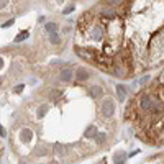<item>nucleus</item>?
Wrapping results in <instances>:
<instances>
[{
    "label": "nucleus",
    "instance_id": "obj_1",
    "mask_svg": "<svg viewBox=\"0 0 164 164\" xmlns=\"http://www.w3.org/2000/svg\"><path fill=\"white\" fill-rule=\"evenodd\" d=\"M113 113H115V104H113V100H104L102 102V115H105V117H113Z\"/></svg>",
    "mask_w": 164,
    "mask_h": 164
},
{
    "label": "nucleus",
    "instance_id": "obj_2",
    "mask_svg": "<svg viewBox=\"0 0 164 164\" xmlns=\"http://www.w3.org/2000/svg\"><path fill=\"white\" fill-rule=\"evenodd\" d=\"M89 79V71H86L84 67H79L76 69V81H87Z\"/></svg>",
    "mask_w": 164,
    "mask_h": 164
},
{
    "label": "nucleus",
    "instance_id": "obj_3",
    "mask_svg": "<svg viewBox=\"0 0 164 164\" xmlns=\"http://www.w3.org/2000/svg\"><path fill=\"white\" fill-rule=\"evenodd\" d=\"M89 95L94 97V99H97V97L104 95V89H102L100 86H92L90 89H89Z\"/></svg>",
    "mask_w": 164,
    "mask_h": 164
},
{
    "label": "nucleus",
    "instance_id": "obj_4",
    "mask_svg": "<svg viewBox=\"0 0 164 164\" xmlns=\"http://www.w3.org/2000/svg\"><path fill=\"white\" fill-rule=\"evenodd\" d=\"M31 138H33V131L30 130V128H23V130L20 131V140L21 141H25V143H26V141H30Z\"/></svg>",
    "mask_w": 164,
    "mask_h": 164
},
{
    "label": "nucleus",
    "instance_id": "obj_5",
    "mask_svg": "<svg viewBox=\"0 0 164 164\" xmlns=\"http://www.w3.org/2000/svg\"><path fill=\"white\" fill-rule=\"evenodd\" d=\"M117 92H118V100H120V102H123V100H125V97L128 95V89L125 86H122V84H118V86H117Z\"/></svg>",
    "mask_w": 164,
    "mask_h": 164
},
{
    "label": "nucleus",
    "instance_id": "obj_6",
    "mask_svg": "<svg viewBox=\"0 0 164 164\" xmlns=\"http://www.w3.org/2000/svg\"><path fill=\"white\" fill-rule=\"evenodd\" d=\"M151 102H153V99L149 95H143V97H141V100H140L141 108H151Z\"/></svg>",
    "mask_w": 164,
    "mask_h": 164
},
{
    "label": "nucleus",
    "instance_id": "obj_7",
    "mask_svg": "<svg viewBox=\"0 0 164 164\" xmlns=\"http://www.w3.org/2000/svg\"><path fill=\"white\" fill-rule=\"evenodd\" d=\"M102 35H104L102 28H100V26H95V28L90 31V38H92V39H97V41H99V39H102Z\"/></svg>",
    "mask_w": 164,
    "mask_h": 164
},
{
    "label": "nucleus",
    "instance_id": "obj_8",
    "mask_svg": "<svg viewBox=\"0 0 164 164\" xmlns=\"http://www.w3.org/2000/svg\"><path fill=\"white\" fill-rule=\"evenodd\" d=\"M71 79H72V71H71V69H63V72H61V81H63V82H69Z\"/></svg>",
    "mask_w": 164,
    "mask_h": 164
},
{
    "label": "nucleus",
    "instance_id": "obj_9",
    "mask_svg": "<svg viewBox=\"0 0 164 164\" xmlns=\"http://www.w3.org/2000/svg\"><path fill=\"white\" fill-rule=\"evenodd\" d=\"M44 30H46L49 35H53V33H56L57 31V25L54 23V21H49V23H46L44 25Z\"/></svg>",
    "mask_w": 164,
    "mask_h": 164
},
{
    "label": "nucleus",
    "instance_id": "obj_10",
    "mask_svg": "<svg viewBox=\"0 0 164 164\" xmlns=\"http://www.w3.org/2000/svg\"><path fill=\"white\" fill-rule=\"evenodd\" d=\"M48 110H49V105H46V104L41 105V107L38 108V112H36V117H38V118H43L44 115L48 113Z\"/></svg>",
    "mask_w": 164,
    "mask_h": 164
},
{
    "label": "nucleus",
    "instance_id": "obj_11",
    "mask_svg": "<svg viewBox=\"0 0 164 164\" xmlns=\"http://www.w3.org/2000/svg\"><path fill=\"white\" fill-rule=\"evenodd\" d=\"M97 135V128L94 125H90L87 128V131H86V136H90V138H94V136Z\"/></svg>",
    "mask_w": 164,
    "mask_h": 164
},
{
    "label": "nucleus",
    "instance_id": "obj_12",
    "mask_svg": "<svg viewBox=\"0 0 164 164\" xmlns=\"http://www.w3.org/2000/svg\"><path fill=\"white\" fill-rule=\"evenodd\" d=\"M28 38V31H21L18 36L15 38V43H20V41H23V39H26Z\"/></svg>",
    "mask_w": 164,
    "mask_h": 164
},
{
    "label": "nucleus",
    "instance_id": "obj_13",
    "mask_svg": "<svg viewBox=\"0 0 164 164\" xmlns=\"http://www.w3.org/2000/svg\"><path fill=\"white\" fill-rule=\"evenodd\" d=\"M95 140H97V143H104V141L107 140V136H105V133H100V131H97V136H95Z\"/></svg>",
    "mask_w": 164,
    "mask_h": 164
},
{
    "label": "nucleus",
    "instance_id": "obj_14",
    "mask_svg": "<svg viewBox=\"0 0 164 164\" xmlns=\"http://www.w3.org/2000/svg\"><path fill=\"white\" fill-rule=\"evenodd\" d=\"M49 43H53V44H57V43H59V36H57L56 33L49 35Z\"/></svg>",
    "mask_w": 164,
    "mask_h": 164
},
{
    "label": "nucleus",
    "instance_id": "obj_15",
    "mask_svg": "<svg viewBox=\"0 0 164 164\" xmlns=\"http://www.w3.org/2000/svg\"><path fill=\"white\" fill-rule=\"evenodd\" d=\"M74 8H76V7H74V5H69V7H67V8H66V10L63 12V13H64V15H66V13H71V12L74 10Z\"/></svg>",
    "mask_w": 164,
    "mask_h": 164
},
{
    "label": "nucleus",
    "instance_id": "obj_16",
    "mask_svg": "<svg viewBox=\"0 0 164 164\" xmlns=\"http://www.w3.org/2000/svg\"><path fill=\"white\" fill-rule=\"evenodd\" d=\"M148 81H149V76H144V77L141 79V81H140V84H141V86H143V84H146Z\"/></svg>",
    "mask_w": 164,
    "mask_h": 164
},
{
    "label": "nucleus",
    "instance_id": "obj_17",
    "mask_svg": "<svg viewBox=\"0 0 164 164\" xmlns=\"http://www.w3.org/2000/svg\"><path fill=\"white\" fill-rule=\"evenodd\" d=\"M23 87H25L23 84H20V86H16V87H15V92H21V90H23Z\"/></svg>",
    "mask_w": 164,
    "mask_h": 164
},
{
    "label": "nucleus",
    "instance_id": "obj_18",
    "mask_svg": "<svg viewBox=\"0 0 164 164\" xmlns=\"http://www.w3.org/2000/svg\"><path fill=\"white\" fill-rule=\"evenodd\" d=\"M46 153H48L46 149H39V151H36V154H38V156H44Z\"/></svg>",
    "mask_w": 164,
    "mask_h": 164
},
{
    "label": "nucleus",
    "instance_id": "obj_19",
    "mask_svg": "<svg viewBox=\"0 0 164 164\" xmlns=\"http://www.w3.org/2000/svg\"><path fill=\"white\" fill-rule=\"evenodd\" d=\"M113 164H125V159H115Z\"/></svg>",
    "mask_w": 164,
    "mask_h": 164
},
{
    "label": "nucleus",
    "instance_id": "obj_20",
    "mask_svg": "<svg viewBox=\"0 0 164 164\" xmlns=\"http://www.w3.org/2000/svg\"><path fill=\"white\" fill-rule=\"evenodd\" d=\"M13 23V20H8V21H5V23H3V28H5V26H10Z\"/></svg>",
    "mask_w": 164,
    "mask_h": 164
},
{
    "label": "nucleus",
    "instance_id": "obj_21",
    "mask_svg": "<svg viewBox=\"0 0 164 164\" xmlns=\"http://www.w3.org/2000/svg\"><path fill=\"white\" fill-rule=\"evenodd\" d=\"M0 136H5V130H3V126H0Z\"/></svg>",
    "mask_w": 164,
    "mask_h": 164
},
{
    "label": "nucleus",
    "instance_id": "obj_22",
    "mask_svg": "<svg viewBox=\"0 0 164 164\" xmlns=\"http://www.w3.org/2000/svg\"><path fill=\"white\" fill-rule=\"evenodd\" d=\"M7 3H8V2H0V8H5Z\"/></svg>",
    "mask_w": 164,
    "mask_h": 164
},
{
    "label": "nucleus",
    "instance_id": "obj_23",
    "mask_svg": "<svg viewBox=\"0 0 164 164\" xmlns=\"http://www.w3.org/2000/svg\"><path fill=\"white\" fill-rule=\"evenodd\" d=\"M2 66H3V59L0 57V67H2Z\"/></svg>",
    "mask_w": 164,
    "mask_h": 164
},
{
    "label": "nucleus",
    "instance_id": "obj_24",
    "mask_svg": "<svg viewBox=\"0 0 164 164\" xmlns=\"http://www.w3.org/2000/svg\"><path fill=\"white\" fill-rule=\"evenodd\" d=\"M162 81H164V74H162Z\"/></svg>",
    "mask_w": 164,
    "mask_h": 164
}]
</instances>
